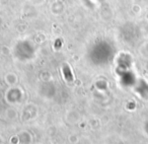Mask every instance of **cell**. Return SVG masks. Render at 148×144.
<instances>
[{"instance_id":"obj_1","label":"cell","mask_w":148,"mask_h":144,"mask_svg":"<svg viewBox=\"0 0 148 144\" xmlns=\"http://www.w3.org/2000/svg\"><path fill=\"white\" fill-rule=\"evenodd\" d=\"M63 72H64V75H65V78L67 79L68 81H72L73 80V76H72V73L70 71L69 67L67 65H65L63 67Z\"/></svg>"}]
</instances>
